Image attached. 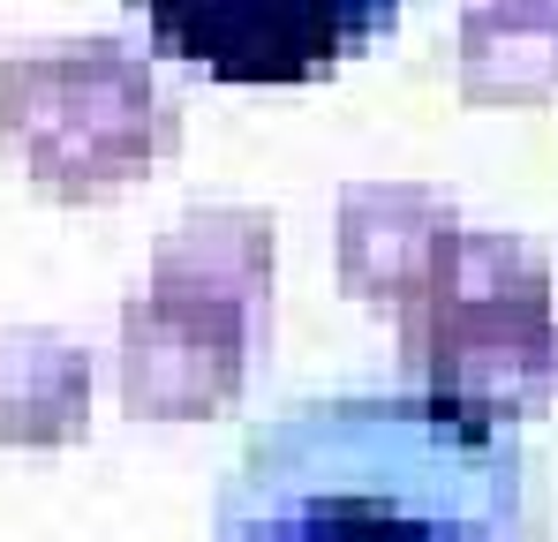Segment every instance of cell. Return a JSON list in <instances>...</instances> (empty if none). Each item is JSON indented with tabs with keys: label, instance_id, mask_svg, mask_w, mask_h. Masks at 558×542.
Instances as JSON below:
<instances>
[{
	"label": "cell",
	"instance_id": "cell-4",
	"mask_svg": "<svg viewBox=\"0 0 558 542\" xmlns=\"http://www.w3.org/2000/svg\"><path fill=\"white\" fill-rule=\"evenodd\" d=\"M167 61L204 69L211 84L287 90L332 76L392 30L400 0H129Z\"/></svg>",
	"mask_w": 558,
	"mask_h": 542
},
{
	"label": "cell",
	"instance_id": "cell-5",
	"mask_svg": "<svg viewBox=\"0 0 558 542\" xmlns=\"http://www.w3.org/2000/svg\"><path fill=\"white\" fill-rule=\"evenodd\" d=\"M257 324H242L219 301H189V294H129L121 301V340H113V369H121V407L136 422H204L227 415L242 399V377L257 355Z\"/></svg>",
	"mask_w": 558,
	"mask_h": 542
},
{
	"label": "cell",
	"instance_id": "cell-3",
	"mask_svg": "<svg viewBox=\"0 0 558 542\" xmlns=\"http://www.w3.org/2000/svg\"><path fill=\"white\" fill-rule=\"evenodd\" d=\"M0 136L38 188L76 204L151 174L182 113L129 38H69L0 69Z\"/></svg>",
	"mask_w": 558,
	"mask_h": 542
},
{
	"label": "cell",
	"instance_id": "cell-2",
	"mask_svg": "<svg viewBox=\"0 0 558 542\" xmlns=\"http://www.w3.org/2000/svg\"><path fill=\"white\" fill-rule=\"evenodd\" d=\"M400 361L423 399L483 422H513L558 399L551 264L521 234L461 226L430 294L400 317Z\"/></svg>",
	"mask_w": 558,
	"mask_h": 542
},
{
	"label": "cell",
	"instance_id": "cell-9",
	"mask_svg": "<svg viewBox=\"0 0 558 542\" xmlns=\"http://www.w3.org/2000/svg\"><path fill=\"white\" fill-rule=\"evenodd\" d=\"M92 430V355L61 332L0 340V445H69Z\"/></svg>",
	"mask_w": 558,
	"mask_h": 542
},
{
	"label": "cell",
	"instance_id": "cell-8",
	"mask_svg": "<svg viewBox=\"0 0 558 542\" xmlns=\"http://www.w3.org/2000/svg\"><path fill=\"white\" fill-rule=\"evenodd\" d=\"M461 90L475 106L558 98V0H468Z\"/></svg>",
	"mask_w": 558,
	"mask_h": 542
},
{
	"label": "cell",
	"instance_id": "cell-7",
	"mask_svg": "<svg viewBox=\"0 0 558 542\" xmlns=\"http://www.w3.org/2000/svg\"><path fill=\"white\" fill-rule=\"evenodd\" d=\"M272 257H279L272 219L242 211V204H219V211H189L182 226L159 234L144 286L189 294V301H219L242 324L272 332Z\"/></svg>",
	"mask_w": 558,
	"mask_h": 542
},
{
	"label": "cell",
	"instance_id": "cell-1",
	"mask_svg": "<svg viewBox=\"0 0 558 542\" xmlns=\"http://www.w3.org/2000/svg\"><path fill=\"white\" fill-rule=\"evenodd\" d=\"M211 542H551V528L506 422L423 392H332L242 438Z\"/></svg>",
	"mask_w": 558,
	"mask_h": 542
},
{
	"label": "cell",
	"instance_id": "cell-6",
	"mask_svg": "<svg viewBox=\"0 0 558 542\" xmlns=\"http://www.w3.org/2000/svg\"><path fill=\"white\" fill-rule=\"evenodd\" d=\"M453 234H461L453 196H438L423 181H348L340 188V219H332L340 286L355 301H371V309L408 317L430 294Z\"/></svg>",
	"mask_w": 558,
	"mask_h": 542
}]
</instances>
